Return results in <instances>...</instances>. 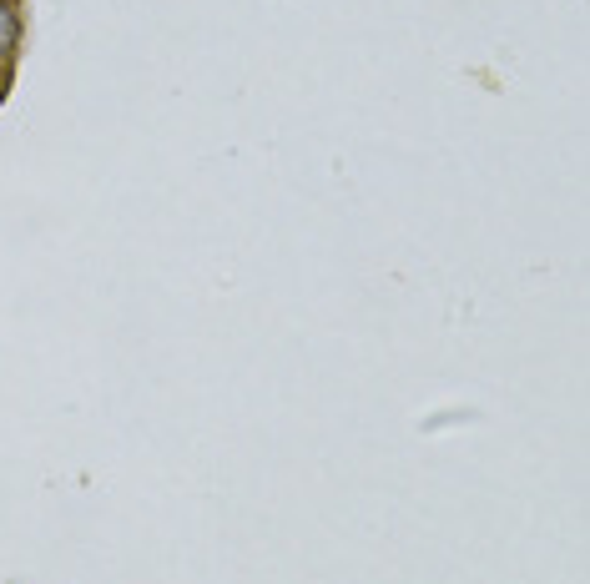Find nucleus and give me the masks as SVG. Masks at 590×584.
Wrapping results in <instances>:
<instances>
[{"label": "nucleus", "instance_id": "nucleus-1", "mask_svg": "<svg viewBox=\"0 0 590 584\" xmlns=\"http://www.w3.org/2000/svg\"><path fill=\"white\" fill-rule=\"evenodd\" d=\"M16 36H21V16H16L11 0H0V56L16 51Z\"/></svg>", "mask_w": 590, "mask_h": 584}]
</instances>
